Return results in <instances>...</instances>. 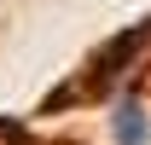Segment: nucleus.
<instances>
[{
  "label": "nucleus",
  "mask_w": 151,
  "mask_h": 145,
  "mask_svg": "<svg viewBox=\"0 0 151 145\" xmlns=\"http://www.w3.org/2000/svg\"><path fill=\"white\" fill-rule=\"evenodd\" d=\"M116 128H122V139H128V145H139V139H145V122H139V105H122V110H116Z\"/></svg>",
  "instance_id": "f257e3e1"
}]
</instances>
